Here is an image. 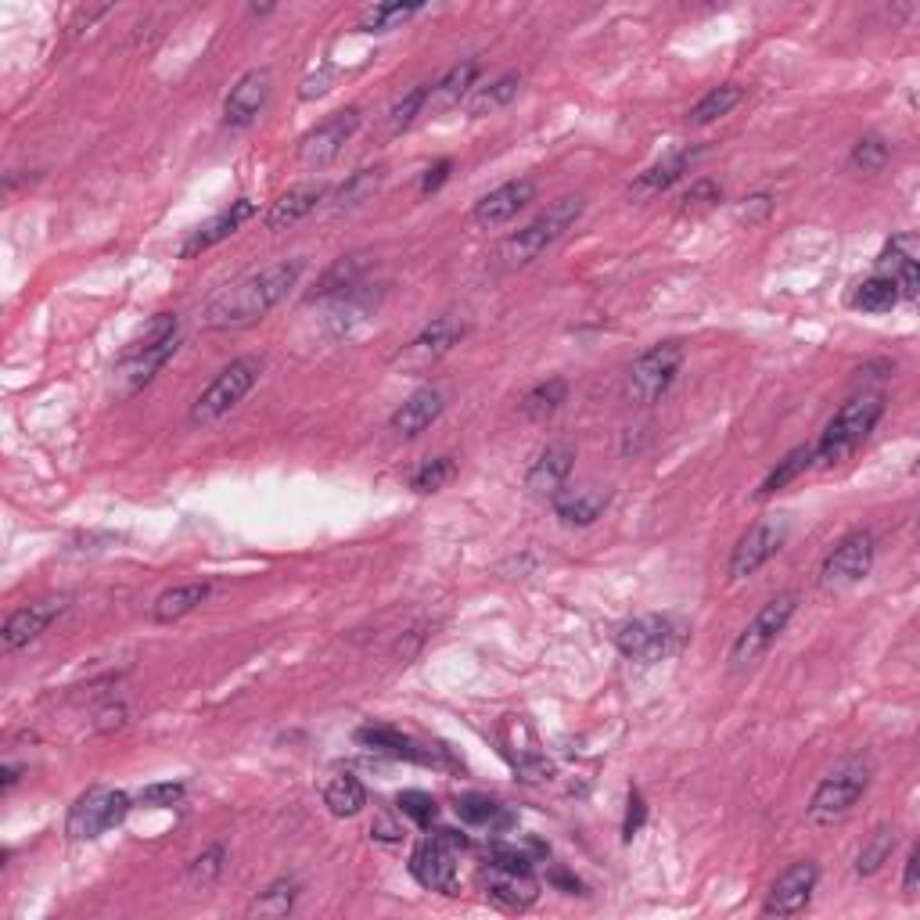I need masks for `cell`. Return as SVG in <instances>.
<instances>
[{"mask_svg":"<svg viewBox=\"0 0 920 920\" xmlns=\"http://www.w3.org/2000/svg\"><path fill=\"white\" fill-rule=\"evenodd\" d=\"M302 270H306V259L296 256V259H281V263H270L263 270L249 273V278L230 284L206 306L202 324L209 331H241V328L256 324V320H263L273 306L299 284Z\"/></svg>","mask_w":920,"mask_h":920,"instance_id":"obj_1","label":"cell"},{"mask_svg":"<svg viewBox=\"0 0 920 920\" xmlns=\"http://www.w3.org/2000/svg\"><path fill=\"white\" fill-rule=\"evenodd\" d=\"M881 413H884V396L881 392L852 396V400L841 407L831 421H827L820 442L812 447V464L834 468V464H841V460H849L870 439L873 424L881 421Z\"/></svg>","mask_w":920,"mask_h":920,"instance_id":"obj_2","label":"cell"},{"mask_svg":"<svg viewBox=\"0 0 920 920\" xmlns=\"http://www.w3.org/2000/svg\"><path fill=\"white\" fill-rule=\"evenodd\" d=\"M180 346V320L177 313H156L148 320V328L122 349L116 374L122 381V392L144 389L166 363L173 360V352Z\"/></svg>","mask_w":920,"mask_h":920,"instance_id":"obj_3","label":"cell"},{"mask_svg":"<svg viewBox=\"0 0 920 920\" xmlns=\"http://www.w3.org/2000/svg\"><path fill=\"white\" fill-rule=\"evenodd\" d=\"M870 777H873V762L867 756H849L841 759L831 773L820 780V788L812 791L809 799V820L812 823H838L846 820L849 812L856 809V802L863 799L867 788H870Z\"/></svg>","mask_w":920,"mask_h":920,"instance_id":"obj_4","label":"cell"},{"mask_svg":"<svg viewBox=\"0 0 920 920\" xmlns=\"http://www.w3.org/2000/svg\"><path fill=\"white\" fill-rule=\"evenodd\" d=\"M579 217H582V198H561V202L543 209L529 227H521L518 234H511L508 241H503L500 259L508 267H529L532 259H540L550 249V244L569 234Z\"/></svg>","mask_w":920,"mask_h":920,"instance_id":"obj_5","label":"cell"},{"mask_svg":"<svg viewBox=\"0 0 920 920\" xmlns=\"http://www.w3.org/2000/svg\"><path fill=\"white\" fill-rule=\"evenodd\" d=\"M267 360L263 357H241L234 363H227L223 371L209 381V389L198 396L191 407V424H217L220 418H227L244 396L256 389L259 374H263Z\"/></svg>","mask_w":920,"mask_h":920,"instance_id":"obj_6","label":"cell"},{"mask_svg":"<svg viewBox=\"0 0 920 920\" xmlns=\"http://www.w3.org/2000/svg\"><path fill=\"white\" fill-rule=\"evenodd\" d=\"M794 611H799V593H794V590H784V593L770 597V601L759 608V616L744 626V630L738 633V640H733L730 666L733 669L756 666L759 658L780 640V633L788 630V622H791Z\"/></svg>","mask_w":920,"mask_h":920,"instance_id":"obj_7","label":"cell"},{"mask_svg":"<svg viewBox=\"0 0 920 920\" xmlns=\"http://www.w3.org/2000/svg\"><path fill=\"white\" fill-rule=\"evenodd\" d=\"M683 367V346L680 342H658L651 349H643L633 360L630 374H626V396L640 407L658 403L672 389Z\"/></svg>","mask_w":920,"mask_h":920,"instance_id":"obj_8","label":"cell"},{"mask_svg":"<svg viewBox=\"0 0 920 920\" xmlns=\"http://www.w3.org/2000/svg\"><path fill=\"white\" fill-rule=\"evenodd\" d=\"M873 558H878V543H873L870 529H856L849 536H841L820 569V590L841 593L856 587V582H863L873 569Z\"/></svg>","mask_w":920,"mask_h":920,"instance_id":"obj_9","label":"cell"},{"mask_svg":"<svg viewBox=\"0 0 920 920\" xmlns=\"http://www.w3.org/2000/svg\"><path fill=\"white\" fill-rule=\"evenodd\" d=\"M680 637H683V630L669 616H640L633 622H626L616 633V648L622 651V658H630V662L654 666L680 648Z\"/></svg>","mask_w":920,"mask_h":920,"instance_id":"obj_10","label":"cell"},{"mask_svg":"<svg viewBox=\"0 0 920 920\" xmlns=\"http://www.w3.org/2000/svg\"><path fill=\"white\" fill-rule=\"evenodd\" d=\"M127 812H130V794L112 791V788H90L69 809L66 834L72 841H94L127 820Z\"/></svg>","mask_w":920,"mask_h":920,"instance_id":"obj_11","label":"cell"},{"mask_svg":"<svg viewBox=\"0 0 920 920\" xmlns=\"http://www.w3.org/2000/svg\"><path fill=\"white\" fill-rule=\"evenodd\" d=\"M788 540V521L780 518H762L756 521L741 540L733 547L730 554V564H727V576L730 579H744V576H756L766 561H773L780 554V547Z\"/></svg>","mask_w":920,"mask_h":920,"instance_id":"obj_12","label":"cell"},{"mask_svg":"<svg viewBox=\"0 0 920 920\" xmlns=\"http://www.w3.org/2000/svg\"><path fill=\"white\" fill-rule=\"evenodd\" d=\"M360 130V109H342L328 116L324 122H317L299 141V162L302 166H328L342 156V148L352 141V133Z\"/></svg>","mask_w":920,"mask_h":920,"instance_id":"obj_13","label":"cell"},{"mask_svg":"<svg viewBox=\"0 0 920 920\" xmlns=\"http://www.w3.org/2000/svg\"><path fill=\"white\" fill-rule=\"evenodd\" d=\"M817 881H820V870L812 860H799L791 863L780 878L770 884V892H766V902H762V913L766 917H794L809 907L812 892H817Z\"/></svg>","mask_w":920,"mask_h":920,"instance_id":"obj_14","label":"cell"},{"mask_svg":"<svg viewBox=\"0 0 920 920\" xmlns=\"http://www.w3.org/2000/svg\"><path fill=\"white\" fill-rule=\"evenodd\" d=\"M479 884H482L486 899L493 902V907L508 910V913L529 910L532 902L540 899V884H536L532 870H514V867L486 863L482 873H479Z\"/></svg>","mask_w":920,"mask_h":920,"instance_id":"obj_15","label":"cell"},{"mask_svg":"<svg viewBox=\"0 0 920 920\" xmlns=\"http://www.w3.org/2000/svg\"><path fill=\"white\" fill-rule=\"evenodd\" d=\"M460 339H464V324L457 317H436L432 324L421 328V334L403 349V357L396 363L403 371H424V367H432L436 360L447 357Z\"/></svg>","mask_w":920,"mask_h":920,"instance_id":"obj_16","label":"cell"},{"mask_svg":"<svg viewBox=\"0 0 920 920\" xmlns=\"http://www.w3.org/2000/svg\"><path fill=\"white\" fill-rule=\"evenodd\" d=\"M457 852H450L442 841H436L428 834L418 849L410 852V873L413 881L428 892H442V896H457Z\"/></svg>","mask_w":920,"mask_h":920,"instance_id":"obj_17","label":"cell"},{"mask_svg":"<svg viewBox=\"0 0 920 920\" xmlns=\"http://www.w3.org/2000/svg\"><path fill=\"white\" fill-rule=\"evenodd\" d=\"M61 611H66V597H43V601H37V604H26L19 611H11L4 630H0V648L11 654V651L26 648V643H33L61 616Z\"/></svg>","mask_w":920,"mask_h":920,"instance_id":"obj_18","label":"cell"},{"mask_svg":"<svg viewBox=\"0 0 920 920\" xmlns=\"http://www.w3.org/2000/svg\"><path fill=\"white\" fill-rule=\"evenodd\" d=\"M270 98V72L267 69H249L241 80L230 87V94L223 101V122L234 130L252 127L263 112V104Z\"/></svg>","mask_w":920,"mask_h":920,"instance_id":"obj_19","label":"cell"},{"mask_svg":"<svg viewBox=\"0 0 920 920\" xmlns=\"http://www.w3.org/2000/svg\"><path fill=\"white\" fill-rule=\"evenodd\" d=\"M357 741L371 751H381V756L392 759H407V762H421V766H442L447 762V748H432V744H418L407 733L392 730V727H360Z\"/></svg>","mask_w":920,"mask_h":920,"instance_id":"obj_20","label":"cell"},{"mask_svg":"<svg viewBox=\"0 0 920 920\" xmlns=\"http://www.w3.org/2000/svg\"><path fill=\"white\" fill-rule=\"evenodd\" d=\"M532 198H536V183L529 177L508 180V183H500L497 191H489L486 198H479V202H474L471 220L479 223V227H500V223L514 220L518 212L532 202Z\"/></svg>","mask_w":920,"mask_h":920,"instance_id":"obj_21","label":"cell"},{"mask_svg":"<svg viewBox=\"0 0 920 920\" xmlns=\"http://www.w3.org/2000/svg\"><path fill=\"white\" fill-rule=\"evenodd\" d=\"M701 156H704V148H701V144H694V148H680V151H672V156H666L662 162L648 166V170H643V173L630 183V198H654V194L669 191L672 183L683 180L690 170H694Z\"/></svg>","mask_w":920,"mask_h":920,"instance_id":"obj_22","label":"cell"},{"mask_svg":"<svg viewBox=\"0 0 920 920\" xmlns=\"http://www.w3.org/2000/svg\"><path fill=\"white\" fill-rule=\"evenodd\" d=\"M252 217H256V206L249 202V198H238V202H230L223 212H217V217L206 220L202 227H198L194 234H191L188 241H183L180 256H183V259H194L198 252H206V249H212V244L227 241L230 234H238V227H241L244 220H252Z\"/></svg>","mask_w":920,"mask_h":920,"instance_id":"obj_23","label":"cell"},{"mask_svg":"<svg viewBox=\"0 0 920 920\" xmlns=\"http://www.w3.org/2000/svg\"><path fill=\"white\" fill-rule=\"evenodd\" d=\"M550 503H554V514L564 521V526H593V521L608 511L611 497L593 486H572V489H561V493L550 497Z\"/></svg>","mask_w":920,"mask_h":920,"instance_id":"obj_24","label":"cell"},{"mask_svg":"<svg viewBox=\"0 0 920 920\" xmlns=\"http://www.w3.org/2000/svg\"><path fill=\"white\" fill-rule=\"evenodd\" d=\"M572 460H576V453L569 447H547L540 457L532 460V468L526 474V486L532 489L536 497L561 493L564 482H569V474H572Z\"/></svg>","mask_w":920,"mask_h":920,"instance_id":"obj_25","label":"cell"},{"mask_svg":"<svg viewBox=\"0 0 920 920\" xmlns=\"http://www.w3.org/2000/svg\"><path fill=\"white\" fill-rule=\"evenodd\" d=\"M328 194H331L328 183H299V188L284 191L267 212V230H284L291 223H299L302 217H310Z\"/></svg>","mask_w":920,"mask_h":920,"instance_id":"obj_26","label":"cell"},{"mask_svg":"<svg viewBox=\"0 0 920 920\" xmlns=\"http://www.w3.org/2000/svg\"><path fill=\"white\" fill-rule=\"evenodd\" d=\"M442 407H447V403H442V392L439 389H418L400 410L392 413L389 428H392L396 436L413 439V436H421L424 428H432L439 421Z\"/></svg>","mask_w":920,"mask_h":920,"instance_id":"obj_27","label":"cell"},{"mask_svg":"<svg viewBox=\"0 0 920 920\" xmlns=\"http://www.w3.org/2000/svg\"><path fill=\"white\" fill-rule=\"evenodd\" d=\"M209 593H212L209 582H180V587L156 597V604H151V619L170 626L183 616H191L194 608H202L209 601Z\"/></svg>","mask_w":920,"mask_h":920,"instance_id":"obj_28","label":"cell"},{"mask_svg":"<svg viewBox=\"0 0 920 920\" xmlns=\"http://www.w3.org/2000/svg\"><path fill=\"white\" fill-rule=\"evenodd\" d=\"M453 812L471 827H489V831H503V827H511V812L503 809L497 799H489V794H474V791L457 794Z\"/></svg>","mask_w":920,"mask_h":920,"instance_id":"obj_29","label":"cell"},{"mask_svg":"<svg viewBox=\"0 0 920 920\" xmlns=\"http://www.w3.org/2000/svg\"><path fill=\"white\" fill-rule=\"evenodd\" d=\"M474 80H479V61H474V58L457 61V66L432 87L428 101H432L436 109H450V104H460V98H464L468 90L474 87Z\"/></svg>","mask_w":920,"mask_h":920,"instance_id":"obj_30","label":"cell"},{"mask_svg":"<svg viewBox=\"0 0 920 920\" xmlns=\"http://www.w3.org/2000/svg\"><path fill=\"white\" fill-rule=\"evenodd\" d=\"M564 400H569V381H564V378H547L536 389L526 392V400H521V418L547 421L550 413L561 410Z\"/></svg>","mask_w":920,"mask_h":920,"instance_id":"obj_31","label":"cell"},{"mask_svg":"<svg viewBox=\"0 0 920 920\" xmlns=\"http://www.w3.org/2000/svg\"><path fill=\"white\" fill-rule=\"evenodd\" d=\"M518 90H521V80H518V72H503L500 80H493L489 87H479L471 94L468 101V116H493L500 109H508V104L518 98Z\"/></svg>","mask_w":920,"mask_h":920,"instance_id":"obj_32","label":"cell"},{"mask_svg":"<svg viewBox=\"0 0 920 920\" xmlns=\"http://www.w3.org/2000/svg\"><path fill=\"white\" fill-rule=\"evenodd\" d=\"M892 852H896V827H873V834L860 846V852H856V873L860 878H870V873H878L888 860H892Z\"/></svg>","mask_w":920,"mask_h":920,"instance_id":"obj_33","label":"cell"},{"mask_svg":"<svg viewBox=\"0 0 920 920\" xmlns=\"http://www.w3.org/2000/svg\"><path fill=\"white\" fill-rule=\"evenodd\" d=\"M381 177H386V170L381 166H367V170H357V173H349V180L342 183L339 191H334V209H357L363 202H371L374 191L381 188Z\"/></svg>","mask_w":920,"mask_h":920,"instance_id":"obj_34","label":"cell"},{"mask_svg":"<svg viewBox=\"0 0 920 920\" xmlns=\"http://www.w3.org/2000/svg\"><path fill=\"white\" fill-rule=\"evenodd\" d=\"M324 806L334 812V817H357V812L367 806V791L352 773H339V777H331V784L324 788Z\"/></svg>","mask_w":920,"mask_h":920,"instance_id":"obj_35","label":"cell"},{"mask_svg":"<svg viewBox=\"0 0 920 920\" xmlns=\"http://www.w3.org/2000/svg\"><path fill=\"white\" fill-rule=\"evenodd\" d=\"M896 302H899V288L892 278H881V273H873V278H867L852 291V306L863 313H888L896 310Z\"/></svg>","mask_w":920,"mask_h":920,"instance_id":"obj_36","label":"cell"},{"mask_svg":"<svg viewBox=\"0 0 920 920\" xmlns=\"http://www.w3.org/2000/svg\"><path fill=\"white\" fill-rule=\"evenodd\" d=\"M741 98H744L741 87H733V83L716 87V90H709V94H704L694 104V109H690V122H694V127H709V122L723 119V116H730L733 109H738Z\"/></svg>","mask_w":920,"mask_h":920,"instance_id":"obj_37","label":"cell"},{"mask_svg":"<svg viewBox=\"0 0 920 920\" xmlns=\"http://www.w3.org/2000/svg\"><path fill=\"white\" fill-rule=\"evenodd\" d=\"M296 899H299V884L296 881H273L270 888H263L252 902H249V913L256 917H288L296 910Z\"/></svg>","mask_w":920,"mask_h":920,"instance_id":"obj_38","label":"cell"},{"mask_svg":"<svg viewBox=\"0 0 920 920\" xmlns=\"http://www.w3.org/2000/svg\"><path fill=\"white\" fill-rule=\"evenodd\" d=\"M806 468H812V447H794L784 460H780V464L766 474V482L759 486V500H766V497H773V493H780V489H784L788 482H794L799 479V474L806 471Z\"/></svg>","mask_w":920,"mask_h":920,"instance_id":"obj_39","label":"cell"},{"mask_svg":"<svg viewBox=\"0 0 920 920\" xmlns=\"http://www.w3.org/2000/svg\"><path fill=\"white\" fill-rule=\"evenodd\" d=\"M457 474V464L453 457H436V460H424V464L410 474V489L413 493H436Z\"/></svg>","mask_w":920,"mask_h":920,"instance_id":"obj_40","label":"cell"},{"mask_svg":"<svg viewBox=\"0 0 920 920\" xmlns=\"http://www.w3.org/2000/svg\"><path fill=\"white\" fill-rule=\"evenodd\" d=\"M360 270H363V256H349V259H339L324 278L317 284V296H334V291H349L360 284ZM313 296V299H317Z\"/></svg>","mask_w":920,"mask_h":920,"instance_id":"obj_41","label":"cell"},{"mask_svg":"<svg viewBox=\"0 0 920 920\" xmlns=\"http://www.w3.org/2000/svg\"><path fill=\"white\" fill-rule=\"evenodd\" d=\"M888 156H892V151H888V144L881 141V137H863V141H856V148H852L849 170H856V173H881Z\"/></svg>","mask_w":920,"mask_h":920,"instance_id":"obj_42","label":"cell"},{"mask_svg":"<svg viewBox=\"0 0 920 920\" xmlns=\"http://www.w3.org/2000/svg\"><path fill=\"white\" fill-rule=\"evenodd\" d=\"M418 11H421V4H374L371 11L363 14L360 29H363V33H386V29L413 19Z\"/></svg>","mask_w":920,"mask_h":920,"instance_id":"obj_43","label":"cell"},{"mask_svg":"<svg viewBox=\"0 0 920 920\" xmlns=\"http://www.w3.org/2000/svg\"><path fill=\"white\" fill-rule=\"evenodd\" d=\"M227 867V849L223 846H209L202 856H194L191 867H188V881L194 888H209V884H217V878L223 873Z\"/></svg>","mask_w":920,"mask_h":920,"instance_id":"obj_44","label":"cell"},{"mask_svg":"<svg viewBox=\"0 0 920 920\" xmlns=\"http://www.w3.org/2000/svg\"><path fill=\"white\" fill-rule=\"evenodd\" d=\"M428 94H432V87H413V90H407V94L400 98L392 104V112H389V130L392 133H400V130H407L413 119H418L421 112H424V104H428Z\"/></svg>","mask_w":920,"mask_h":920,"instance_id":"obj_45","label":"cell"},{"mask_svg":"<svg viewBox=\"0 0 920 920\" xmlns=\"http://www.w3.org/2000/svg\"><path fill=\"white\" fill-rule=\"evenodd\" d=\"M396 809H400L403 817L410 823H418V827H428V823L436 820V812H439L436 799L428 791H403L400 799H396Z\"/></svg>","mask_w":920,"mask_h":920,"instance_id":"obj_46","label":"cell"},{"mask_svg":"<svg viewBox=\"0 0 920 920\" xmlns=\"http://www.w3.org/2000/svg\"><path fill=\"white\" fill-rule=\"evenodd\" d=\"M180 799H183V784H177V780H166V784H148L141 791V806H151V809L177 806Z\"/></svg>","mask_w":920,"mask_h":920,"instance_id":"obj_47","label":"cell"},{"mask_svg":"<svg viewBox=\"0 0 920 920\" xmlns=\"http://www.w3.org/2000/svg\"><path fill=\"white\" fill-rule=\"evenodd\" d=\"M514 770L521 773V780H529V784H543V780L554 777V766H550L543 756H518Z\"/></svg>","mask_w":920,"mask_h":920,"instance_id":"obj_48","label":"cell"},{"mask_svg":"<svg viewBox=\"0 0 920 920\" xmlns=\"http://www.w3.org/2000/svg\"><path fill=\"white\" fill-rule=\"evenodd\" d=\"M719 198H723V191H719V183H712V180H698L694 188H690L687 194H683V209H709V206H716Z\"/></svg>","mask_w":920,"mask_h":920,"instance_id":"obj_49","label":"cell"},{"mask_svg":"<svg viewBox=\"0 0 920 920\" xmlns=\"http://www.w3.org/2000/svg\"><path fill=\"white\" fill-rule=\"evenodd\" d=\"M643 820H648V802H643L640 791H630V809H626V820H622V838L633 841L640 834Z\"/></svg>","mask_w":920,"mask_h":920,"instance_id":"obj_50","label":"cell"},{"mask_svg":"<svg viewBox=\"0 0 920 920\" xmlns=\"http://www.w3.org/2000/svg\"><path fill=\"white\" fill-rule=\"evenodd\" d=\"M447 177H450V159H439L432 170L424 173V180H421V194H432V191H439L442 183H447Z\"/></svg>","mask_w":920,"mask_h":920,"instance_id":"obj_51","label":"cell"},{"mask_svg":"<svg viewBox=\"0 0 920 920\" xmlns=\"http://www.w3.org/2000/svg\"><path fill=\"white\" fill-rule=\"evenodd\" d=\"M371 834H374V841H386V846H396V841L403 838V831L392 823V817H378V820L371 823Z\"/></svg>","mask_w":920,"mask_h":920,"instance_id":"obj_52","label":"cell"},{"mask_svg":"<svg viewBox=\"0 0 920 920\" xmlns=\"http://www.w3.org/2000/svg\"><path fill=\"white\" fill-rule=\"evenodd\" d=\"M432 838L442 841V846H447L450 852H464V849L471 846V841H468L464 834H460V831H453V827H439V831H436Z\"/></svg>","mask_w":920,"mask_h":920,"instance_id":"obj_53","label":"cell"},{"mask_svg":"<svg viewBox=\"0 0 920 920\" xmlns=\"http://www.w3.org/2000/svg\"><path fill=\"white\" fill-rule=\"evenodd\" d=\"M917 867H920V852L913 849L910 860H907V878H902V892H907L910 899H917Z\"/></svg>","mask_w":920,"mask_h":920,"instance_id":"obj_54","label":"cell"},{"mask_svg":"<svg viewBox=\"0 0 920 920\" xmlns=\"http://www.w3.org/2000/svg\"><path fill=\"white\" fill-rule=\"evenodd\" d=\"M101 723H98V730H112V727H122L127 723V709H122V704H112V709H104L101 716Z\"/></svg>","mask_w":920,"mask_h":920,"instance_id":"obj_55","label":"cell"},{"mask_svg":"<svg viewBox=\"0 0 920 920\" xmlns=\"http://www.w3.org/2000/svg\"><path fill=\"white\" fill-rule=\"evenodd\" d=\"M22 773H26L22 766L8 762L4 770H0V777H4V780H0V794H11V791H14V784H19V780H22Z\"/></svg>","mask_w":920,"mask_h":920,"instance_id":"obj_56","label":"cell"},{"mask_svg":"<svg viewBox=\"0 0 920 920\" xmlns=\"http://www.w3.org/2000/svg\"><path fill=\"white\" fill-rule=\"evenodd\" d=\"M554 884H561V888H569V896H576L579 892V881H572V878H564V873H554V878H550Z\"/></svg>","mask_w":920,"mask_h":920,"instance_id":"obj_57","label":"cell"}]
</instances>
